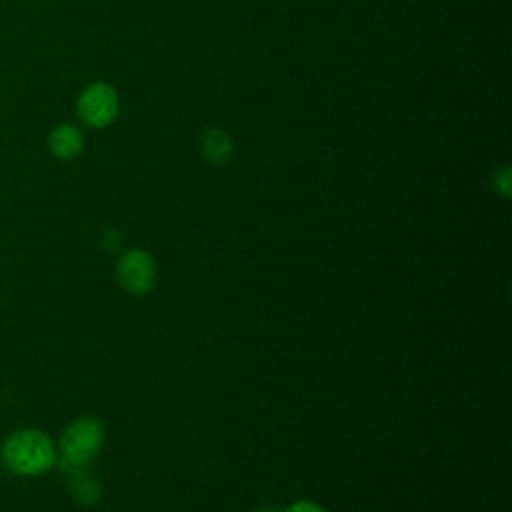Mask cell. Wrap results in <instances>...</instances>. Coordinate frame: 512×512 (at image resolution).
Listing matches in <instances>:
<instances>
[{
    "instance_id": "cell-1",
    "label": "cell",
    "mask_w": 512,
    "mask_h": 512,
    "mask_svg": "<svg viewBox=\"0 0 512 512\" xmlns=\"http://www.w3.org/2000/svg\"><path fill=\"white\" fill-rule=\"evenodd\" d=\"M0 460L16 476H40L56 464V448L46 432L20 428L4 438Z\"/></svg>"
},
{
    "instance_id": "cell-2",
    "label": "cell",
    "mask_w": 512,
    "mask_h": 512,
    "mask_svg": "<svg viewBox=\"0 0 512 512\" xmlns=\"http://www.w3.org/2000/svg\"><path fill=\"white\" fill-rule=\"evenodd\" d=\"M104 442V426L100 420L84 416L68 424L60 436V454L56 456L66 476L86 470L88 462Z\"/></svg>"
},
{
    "instance_id": "cell-3",
    "label": "cell",
    "mask_w": 512,
    "mask_h": 512,
    "mask_svg": "<svg viewBox=\"0 0 512 512\" xmlns=\"http://www.w3.org/2000/svg\"><path fill=\"white\" fill-rule=\"evenodd\" d=\"M78 118L90 128L108 126L118 114V94L106 82H94L86 86L76 102Z\"/></svg>"
},
{
    "instance_id": "cell-4",
    "label": "cell",
    "mask_w": 512,
    "mask_h": 512,
    "mask_svg": "<svg viewBox=\"0 0 512 512\" xmlns=\"http://www.w3.org/2000/svg\"><path fill=\"white\" fill-rule=\"evenodd\" d=\"M156 266L148 252L128 250L118 260V280L132 294H144L152 288Z\"/></svg>"
},
{
    "instance_id": "cell-5",
    "label": "cell",
    "mask_w": 512,
    "mask_h": 512,
    "mask_svg": "<svg viewBox=\"0 0 512 512\" xmlns=\"http://www.w3.org/2000/svg\"><path fill=\"white\" fill-rule=\"evenodd\" d=\"M82 146H84V136L72 124H60L48 136V148L60 160H72L74 156L80 154Z\"/></svg>"
},
{
    "instance_id": "cell-6",
    "label": "cell",
    "mask_w": 512,
    "mask_h": 512,
    "mask_svg": "<svg viewBox=\"0 0 512 512\" xmlns=\"http://www.w3.org/2000/svg\"><path fill=\"white\" fill-rule=\"evenodd\" d=\"M202 154L212 164H224L232 156V140L230 136L220 130L212 128L202 136Z\"/></svg>"
},
{
    "instance_id": "cell-7",
    "label": "cell",
    "mask_w": 512,
    "mask_h": 512,
    "mask_svg": "<svg viewBox=\"0 0 512 512\" xmlns=\"http://www.w3.org/2000/svg\"><path fill=\"white\" fill-rule=\"evenodd\" d=\"M70 488L76 500L82 502L84 506H92L100 498V484L86 470H78L70 474Z\"/></svg>"
},
{
    "instance_id": "cell-8",
    "label": "cell",
    "mask_w": 512,
    "mask_h": 512,
    "mask_svg": "<svg viewBox=\"0 0 512 512\" xmlns=\"http://www.w3.org/2000/svg\"><path fill=\"white\" fill-rule=\"evenodd\" d=\"M494 186H496L504 196H508V192H510V168H508V166H504L500 172L494 174Z\"/></svg>"
},
{
    "instance_id": "cell-9",
    "label": "cell",
    "mask_w": 512,
    "mask_h": 512,
    "mask_svg": "<svg viewBox=\"0 0 512 512\" xmlns=\"http://www.w3.org/2000/svg\"><path fill=\"white\" fill-rule=\"evenodd\" d=\"M286 512H326V510L320 508V506L314 504V502L304 500V502H294Z\"/></svg>"
},
{
    "instance_id": "cell-10",
    "label": "cell",
    "mask_w": 512,
    "mask_h": 512,
    "mask_svg": "<svg viewBox=\"0 0 512 512\" xmlns=\"http://www.w3.org/2000/svg\"><path fill=\"white\" fill-rule=\"evenodd\" d=\"M258 512H274V510H268V508H262V510H258Z\"/></svg>"
}]
</instances>
